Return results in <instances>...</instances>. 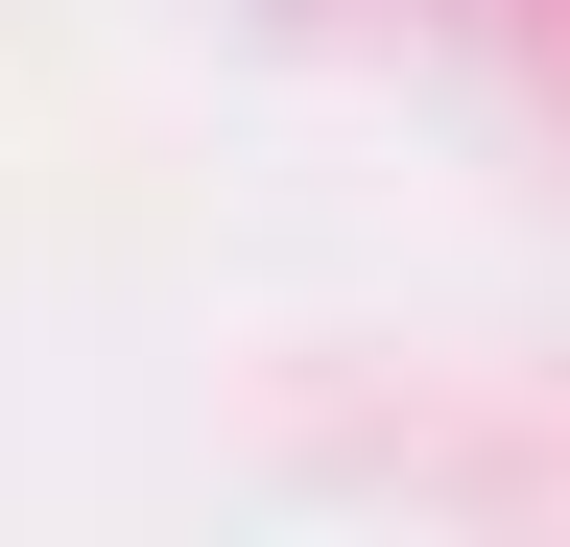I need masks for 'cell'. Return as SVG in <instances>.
<instances>
[]
</instances>
